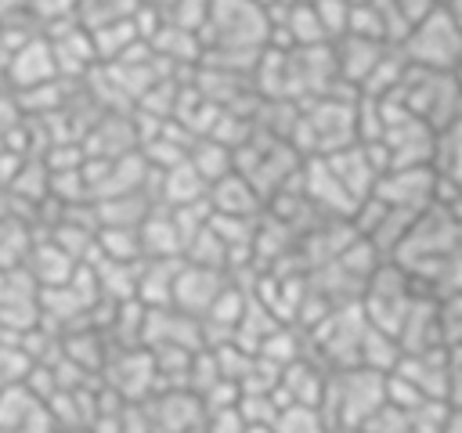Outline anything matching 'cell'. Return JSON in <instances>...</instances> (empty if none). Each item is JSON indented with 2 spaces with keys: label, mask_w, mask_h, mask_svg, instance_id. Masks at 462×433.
Listing matches in <instances>:
<instances>
[{
  "label": "cell",
  "mask_w": 462,
  "mask_h": 433,
  "mask_svg": "<svg viewBox=\"0 0 462 433\" xmlns=\"http://www.w3.org/2000/svg\"><path fill=\"white\" fill-rule=\"evenodd\" d=\"M206 198H209L213 213H220V216H245L249 220L256 213V188L249 177H238V173H227L217 184H209Z\"/></svg>",
  "instance_id": "obj_6"
},
{
  "label": "cell",
  "mask_w": 462,
  "mask_h": 433,
  "mask_svg": "<svg viewBox=\"0 0 462 433\" xmlns=\"http://www.w3.org/2000/svg\"><path fill=\"white\" fill-rule=\"evenodd\" d=\"M401 357H404V350H401V343H397L393 332H383V328H375V325L365 328L361 346H357V368L390 375V372L401 364Z\"/></svg>",
  "instance_id": "obj_7"
},
{
  "label": "cell",
  "mask_w": 462,
  "mask_h": 433,
  "mask_svg": "<svg viewBox=\"0 0 462 433\" xmlns=\"http://www.w3.org/2000/svg\"><path fill=\"white\" fill-rule=\"evenodd\" d=\"M11 72L18 83L25 87H36L43 79H51L58 72V61H54V51L47 40H29L25 47L14 51V61H11Z\"/></svg>",
  "instance_id": "obj_8"
},
{
  "label": "cell",
  "mask_w": 462,
  "mask_h": 433,
  "mask_svg": "<svg viewBox=\"0 0 462 433\" xmlns=\"http://www.w3.org/2000/svg\"><path fill=\"white\" fill-rule=\"evenodd\" d=\"M415 299H419L415 278L397 260L379 263V271L365 281V289L357 296L365 321L375 325V328H383V332H393V336L401 332V325H404V318H408V310H411Z\"/></svg>",
  "instance_id": "obj_1"
},
{
  "label": "cell",
  "mask_w": 462,
  "mask_h": 433,
  "mask_svg": "<svg viewBox=\"0 0 462 433\" xmlns=\"http://www.w3.org/2000/svg\"><path fill=\"white\" fill-rule=\"evenodd\" d=\"M437 191H440V173L433 166H393L375 184V198L404 213L430 209L437 202Z\"/></svg>",
  "instance_id": "obj_4"
},
{
  "label": "cell",
  "mask_w": 462,
  "mask_h": 433,
  "mask_svg": "<svg viewBox=\"0 0 462 433\" xmlns=\"http://www.w3.org/2000/svg\"><path fill=\"white\" fill-rule=\"evenodd\" d=\"M401 54L415 69L458 72V65H462V32L455 29L451 14L444 7H437L419 25L408 29V36L401 40Z\"/></svg>",
  "instance_id": "obj_2"
},
{
  "label": "cell",
  "mask_w": 462,
  "mask_h": 433,
  "mask_svg": "<svg viewBox=\"0 0 462 433\" xmlns=\"http://www.w3.org/2000/svg\"><path fill=\"white\" fill-rule=\"evenodd\" d=\"M433 4H437V7H448V4H451V0H433Z\"/></svg>",
  "instance_id": "obj_12"
},
{
  "label": "cell",
  "mask_w": 462,
  "mask_h": 433,
  "mask_svg": "<svg viewBox=\"0 0 462 433\" xmlns=\"http://www.w3.org/2000/svg\"><path fill=\"white\" fill-rule=\"evenodd\" d=\"M274 433H328V422H325L321 408L289 404V408L278 411V419H274Z\"/></svg>",
  "instance_id": "obj_9"
},
{
  "label": "cell",
  "mask_w": 462,
  "mask_h": 433,
  "mask_svg": "<svg viewBox=\"0 0 462 433\" xmlns=\"http://www.w3.org/2000/svg\"><path fill=\"white\" fill-rule=\"evenodd\" d=\"M220 51H260L271 43V18L256 0H213L206 25Z\"/></svg>",
  "instance_id": "obj_3"
},
{
  "label": "cell",
  "mask_w": 462,
  "mask_h": 433,
  "mask_svg": "<svg viewBox=\"0 0 462 433\" xmlns=\"http://www.w3.org/2000/svg\"><path fill=\"white\" fill-rule=\"evenodd\" d=\"M437 307H440V336H444V346H462V292L440 296Z\"/></svg>",
  "instance_id": "obj_10"
},
{
  "label": "cell",
  "mask_w": 462,
  "mask_h": 433,
  "mask_svg": "<svg viewBox=\"0 0 462 433\" xmlns=\"http://www.w3.org/2000/svg\"><path fill=\"white\" fill-rule=\"evenodd\" d=\"M440 433H462V404H451L448 408V419H444Z\"/></svg>",
  "instance_id": "obj_11"
},
{
  "label": "cell",
  "mask_w": 462,
  "mask_h": 433,
  "mask_svg": "<svg viewBox=\"0 0 462 433\" xmlns=\"http://www.w3.org/2000/svg\"><path fill=\"white\" fill-rule=\"evenodd\" d=\"M224 289H227V285H224V278H220L217 267L180 263V267H177V278H173V310H180V314L202 321Z\"/></svg>",
  "instance_id": "obj_5"
},
{
  "label": "cell",
  "mask_w": 462,
  "mask_h": 433,
  "mask_svg": "<svg viewBox=\"0 0 462 433\" xmlns=\"http://www.w3.org/2000/svg\"><path fill=\"white\" fill-rule=\"evenodd\" d=\"M188 433H206V429H188Z\"/></svg>",
  "instance_id": "obj_13"
}]
</instances>
